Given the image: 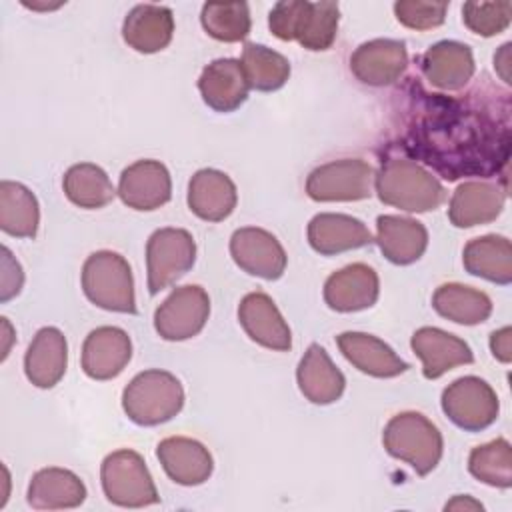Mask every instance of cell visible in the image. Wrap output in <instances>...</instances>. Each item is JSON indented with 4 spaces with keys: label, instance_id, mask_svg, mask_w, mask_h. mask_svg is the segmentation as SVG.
I'll return each mask as SVG.
<instances>
[{
    "label": "cell",
    "instance_id": "b9f144b4",
    "mask_svg": "<svg viewBox=\"0 0 512 512\" xmlns=\"http://www.w3.org/2000/svg\"><path fill=\"white\" fill-rule=\"evenodd\" d=\"M508 54H510V44H504V46L500 48V52L494 56V66H496L498 74L502 76V80H504L506 84L510 82V74H508V64H510V58H508Z\"/></svg>",
    "mask_w": 512,
    "mask_h": 512
},
{
    "label": "cell",
    "instance_id": "4fadbf2b",
    "mask_svg": "<svg viewBox=\"0 0 512 512\" xmlns=\"http://www.w3.org/2000/svg\"><path fill=\"white\" fill-rule=\"evenodd\" d=\"M118 196L128 208L156 210L172 196V180L168 168L158 160H138L122 170Z\"/></svg>",
    "mask_w": 512,
    "mask_h": 512
},
{
    "label": "cell",
    "instance_id": "74e56055",
    "mask_svg": "<svg viewBox=\"0 0 512 512\" xmlns=\"http://www.w3.org/2000/svg\"><path fill=\"white\" fill-rule=\"evenodd\" d=\"M462 20L474 34L484 38L496 36L510 26L512 2H466L462 6Z\"/></svg>",
    "mask_w": 512,
    "mask_h": 512
},
{
    "label": "cell",
    "instance_id": "83f0119b",
    "mask_svg": "<svg viewBox=\"0 0 512 512\" xmlns=\"http://www.w3.org/2000/svg\"><path fill=\"white\" fill-rule=\"evenodd\" d=\"M296 380L304 398L320 406L336 402L346 386L344 374L336 368V364L320 344L308 346V350L300 358Z\"/></svg>",
    "mask_w": 512,
    "mask_h": 512
},
{
    "label": "cell",
    "instance_id": "9c48e42d",
    "mask_svg": "<svg viewBox=\"0 0 512 512\" xmlns=\"http://www.w3.org/2000/svg\"><path fill=\"white\" fill-rule=\"evenodd\" d=\"M374 168L360 158H342L314 168L306 194L316 202H354L372 196Z\"/></svg>",
    "mask_w": 512,
    "mask_h": 512
},
{
    "label": "cell",
    "instance_id": "e575fe53",
    "mask_svg": "<svg viewBox=\"0 0 512 512\" xmlns=\"http://www.w3.org/2000/svg\"><path fill=\"white\" fill-rule=\"evenodd\" d=\"M240 64L244 68L248 86L260 92H274L282 88L290 76L288 58L264 44H246Z\"/></svg>",
    "mask_w": 512,
    "mask_h": 512
},
{
    "label": "cell",
    "instance_id": "ac0fdd59",
    "mask_svg": "<svg viewBox=\"0 0 512 512\" xmlns=\"http://www.w3.org/2000/svg\"><path fill=\"white\" fill-rule=\"evenodd\" d=\"M410 346L422 360V374L428 380H436L448 370L474 360L472 348L462 338L434 326L418 328L410 338Z\"/></svg>",
    "mask_w": 512,
    "mask_h": 512
},
{
    "label": "cell",
    "instance_id": "3957f363",
    "mask_svg": "<svg viewBox=\"0 0 512 512\" xmlns=\"http://www.w3.org/2000/svg\"><path fill=\"white\" fill-rule=\"evenodd\" d=\"M378 198L406 212L436 210L444 198V186L432 172L410 158H388L374 176Z\"/></svg>",
    "mask_w": 512,
    "mask_h": 512
},
{
    "label": "cell",
    "instance_id": "1f68e13d",
    "mask_svg": "<svg viewBox=\"0 0 512 512\" xmlns=\"http://www.w3.org/2000/svg\"><path fill=\"white\" fill-rule=\"evenodd\" d=\"M434 310L456 324L474 326L492 314V300L486 292L458 282H448L436 288L432 296Z\"/></svg>",
    "mask_w": 512,
    "mask_h": 512
},
{
    "label": "cell",
    "instance_id": "d6986e66",
    "mask_svg": "<svg viewBox=\"0 0 512 512\" xmlns=\"http://www.w3.org/2000/svg\"><path fill=\"white\" fill-rule=\"evenodd\" d=\"M156 456L168 478L182 486L204 484L214 470V460L208 448L186 436H170L160 440Z\"/></svg>",
    "mask_w": 512,
    "mask_h": 512
},
{
    "label": "cell",
    "instance_id": "ba28073f",
    "mask_svg": "<svg viewBox=\"0 0 512 512\" xmlns=\"http://www.w3.org/2000/svg\"><path fill=\"white\" fill-rule=\"evenodd\" d=\"M196 260V242L184 228H160L146 242L148 292L154 296L182 278Z\"/></svg>",
    "mask_w": 512,
    "mask_h": 512
},
{
    "label": "cell",
    "instance_id": "e0dca14e",
    "mask_svg": "<svg viewBox=\"0 0 512 512\" xmlns=\"http://www.w3.org/2000/svg\"><path fill=\"white\" fill-rule=\"evenodd\" d=\"M238 320L244 332L256 344L278 352L292 348V332L268 294H246L238 304Z\"/></svg>",
    "mask_w": 512,
    "mask_h": 512
},
{
    "label": "cell",
    "instance_id": "4316f807",
    "mask_svg": "<svg viewBox=\"0 0 512 512\" xmlns=\"http://www.w3.org/2000/svg\"><path fill=\"white\" fill-rule=\"evenodd\" d=\"M238 202V192L228 174L202 168L188 184V206L190 210L208 222H220L228 218Z\"/></svg>",
    "mask_w": 512,
    "mask_h": 512
},
{
    "label": "cell",
    "instance_id": "d590c367",
    "mask_svg": "<svg viewBox=\"0 0 512 512\" xmlns=\"http://www.w3.org/2000/svg\"><path fill=\"white\" fill-rule=\"evenodd\" d=\"M202 28L220 42H240L250 34V10L246 2H206L200 12Z\"/></svg>",
    "mask_w": 512,
    "mask_h": 512
},
{
    "label": "cell",
    "instance_id": "836d02e7",
    "mask_svg": "<svg viewBox=\"0 0 512 512\" xmlns=\"http://www.w3.org/2000/svg\"><path fill=\"white\" fill-rule=\"evenodd\" d=\"M62 188L66 198L86 210H96L114 200V186L108 174L92 162H80L66 170Z\"/></svg>",
    "mask_w": 512,
    "mask_h": 512
},
{
    "label": "cell",
    "instance_id": "8d00e7d4",
    "mask_svg": "<svg viewBox=\"0 0 512 512\" xmlns=\"http://www.w3.org/2000/svg\"><path fill=\"white\" fill-rule=\"evenodd\" d=\"M470 474L494 488L512 486V448L506 438L476 446L468 456Z\"/></svg>",
    "mask_w": 512,
    "mask_h": 512
},
{
    "label": "cell",
    "instance_id": "d4e9b609",
    "mask_svg": "<svg viewBox=\"0 0 512 512\" xmlns=\"http://www.w3.org/2000/svg\"><path fill=\"white\" fill-rule=\"evenodd\" d=\"M66 366H68L66 336L54 326L40 328L32 338L24 356L26 378L38 388H52L62 380Z\"/></svg>",
    "mask_w": 512,
    "mask_h": 512
},
{
    "label": "cell",
    "instance_id": "30bf717a",
    "mask_svg": "<svg viewBox=\"0 0 512 512\" xmlns=\"http://www.w3.org/2000/svg\"><path fill=\"white\" fill-rule=\"evenodd\" d=\"M442 410L458 428L480 432L496 422L500 402L492 386L478 376H462L442 392Z\"/></svg>",
    "mask_w": 512,
    "mask_h": 512
},
{
    "label": "cell",
    "instance_id": "5b68a950",
    "mask_svg": "<svg viewBox=\"0 0 512 512\" xmlns=\"http://www.w3.org/2000/svg\"><path fill=\"white\" fill-rule=\"evenodd\" d=\"M184 406L180 380L166 370L136 374L122 392V408L138 426H156L172 420Z\"/></svg>",
    "mask_w": 512,
    "mask_h": 512
},
{
    "label": "cell",
    "instance_id": "2e32d148",
    "mask_svg": "<svg viewBox=\"0 0 512 512\" xmlns=\"http://www.w3.org/2000/svg\"><path fill=\"white\" fill-rule=\"evenodd\" d=\"M132 358V342L118 326L92 330L82 344V370L92 380L116 378Z\"/></svg>",
    "mask_w": 512,
    "mask_h": 512
},
{
    "label": "cell",
    "instance_id": "7a4b0ae2",
    "mask_svg": "<svg viewBox=\"0 0 512 512\" xmlns=\"http://www.w3.org/2000/svg\"><path fill=\"white\" fill-rule=\"evenodd\" d=\"M340 8L336 2L282 0L268 16L270 32L280 40H296L302 48L328 50L338 34Z\"/></svg>",
    "mask_w": 512,
    "mask_h": 512
},
{
    "label": "cell",
    "instance_id": "ab89813d",
    "mask_svg": "<svg viewBox=\"0 0 512 512\" xmlns=\"http://www.w3.org/2000/svg\"><path fill=\"white\" fill-rule=\"evenodd\" d=\"M2 272H0V302H8L14 298L24 282V272L18 260H14L12 252L2 246Z\"/></svg>",
    "mask_w": 512,
    "mask_h": 512
},
{
    "label": "cell",
    "instance_id": "f35d334b",
    "mask_svg": "<svg viewBox=\"0 0 512 512\" xmlns=\"http://www.w3.org/2000/svg\"><path fill=\"white\" fill-rule=\"evenodd\" d=\"M448 2H422V0H398L394 14L400 24L412 30H432L446 18Z\"/></svg>",
    "mask_w": 512,
    "mask_h": 512
},
{
    "label": "cell",
    "instance_id": "8992f818",
    "mask_svg": "<svg viewBox=\"0 0 512 512\" xmlns=\"http://www.w3.org/2000/svg\"><path fill=\"white\" fill-rule=\"evenodd\" d=\"M82 290L98 308L136 314L132 268L118 252L98 250L86 258L82 266Z\"/></svg>",
    "mask_w": 512,
    "mask_h": 512
},
{
    "label": "cell",
    "instance_id": "8fae6325",
    "mask_svg": "<svg viewBox=\"0 0 512 512\" xmlns=\"http://www.w3.org/2000/svg\"><path fill=\"white\" fill-rule=\"evenodd\" d=\"M210 316V298L198 284L178 286L154 312V328L168 342L196 336Z\"/></svg>",
    "mask_w": 512,
    "mask_h": 512
},
{
    "label": "cell",
    "instance_id": "7402d4cb",
    "mask_svg": "<svg viewBox=\"0 0 512 512\" xmlns=\"http://www.w3.org/2000/svg\"><path fill=\"white\" fill-rule=\"evenodd\" d=\"M336 344L354 368L374 378H394L410 368L384 340L366 332H342Z\"/></svg>",
    "mask_w": 512,
    "mask_h": 512
},
{
    "label": "cell",
    "instance_id": "ffe728a7",
    "mask_svg": "<svg viewBox=\"0 0 512 512\" xmlns=\"http://www.w3.org/2000/svg\"><path fill=\"white\" fill-rule=\"evenodd\" d=\"M420 68L432 86L454 92L470 82L476 66L470 46L456 40H440L422 54Z\"/></svg>",
    "mask_w": 512,
    "mask_h": 512
},
{
    "label": "cell",
    "instance_id": "7bdbcfd3",
    "mask_svg": "<svg viewBox=\"0 0 512 512\" xmlns=\"http://www.w3.org/2000/svg\"><path fill=\"white\" fill-rule=\"evenodd\" d=\"M460 508H470V510H484V506L476 500H472L470 496H454V500H450L446 504V510H460Z\"/></svg>",
    "mask_w": 512,
    "mask_h": 512
},
{
    "label": "cell",
    "instance_id": "484cf974",
    "mask_svg": "<svg viewBox=\"0 0 512 512\" xmlns=\"http://www.w3.org/2000/svg\"><path fill=\"white\" fill-rule=\"evenodd\" d=\"M174 34V16L168 6L138 4L134 6L122 24L124 42L142 54H154L164 50Z\"/></svg>",
    "mask_w": 512,
    "mask_h": 512
},
{
    "label": "cell",
    "instance_id": "5bb4252c",
    "mask_svg": "<svg viewBox=\"0 0 512 512\" xmlns=\"http://www.w3.org/2000/svg\"><path fill=\"white\" fill-rule=\"evenodd\" d=\"M408 66L406 44L392 38H376L360 44L350 56L352 74L368 86L396 82Z\"/></svg>",
    "mask_w": 512,
    "mask_h": 512
},
{
    "label": "cell",
    "instance_id": "60d3db41",
    "mask_svg": "<svg viewBox=\"0 0 512 512\" xmlns=\"http://www.w3.org/2000/svg\"><path fill=\"white\" fill-rule=\"evenodd\" d=\"M510 334H512L510 326H504L490 334V350H492L494 358L504 364H508L512 360V344H510L512 336Z\"/></svg>",
    "mask_w": 512,
    "mask_h": 512
},
{
    "label": "cell",
    "instance_id": "f546056e",
    "mask_svg": "<svg viewBox=\"0 0 512 512\" xmlns=\"http://www.w3.org/2000/svg\"><path fill=\"white\" fill-rule=\"evenodd\" d=\"M86 500L84 482L66 468H42L28 484V504L36 510L76 508Z\"/></svg>",
    "mask_w": 512,
    "mask_h": 512
},
{
    "label": "cell",
    "instance_id": "d6a6232c",
    "mask_svg": "<svg viewBox=\"0 0 512 512\" xmlns=\"http://www.w3.org/2000/svg\"><path fill=\"white\" fill-rule=\"evenodd\" d=\"M40 224L38 200L20 182H0V228L14 238H34Z\"/></svg>",
    "mask_w": 512,
    "mask_h": 512
},
{
    "label": "cell",
    "instance_id": "7c38bea8",
    "mask_svg": "<svg viewBox=\"0 0 512 512\" xmlns=\"http://www.w3.org/2000/svg\"><path fill=\"white\" fill-rule=\"evenodd\" d=\"M230 256L244 272L278 280L286 270V252L278 238L264 228L246 226L234 230L230 238Z\"/></svg>",
    "mask_w": 512,
    "mask_h": 512
},
{
    "label": "cell",
    "instance_id": "277c9868",
    "mask_svg": "<svg viewBox=\"0 0 512 512\" xmlns=\"http://www.w3.org/2000/svg\"><path fill=\"white\" fill-rule=\"evenodd\" d=\"M386 452L406 462L416 474H430L442 458V434L420 412H400L388 420L382 432Z\"/></svg>",
    "mask_w": 512,
    "mask_h": 512
},
{
    "label": "cell",
    "instance_id": "44dd1931",
    "mask_svg": "<svg viewBox=\"0 0 512 512\" xmlns=\"http://www.w3.org/2000/svg\"><path fill=\"white\" fill-rule=\"evenodd\" d=\"M202 100L216 112H234L248 98V80L240 60L218 58L212 60L198 78Z\"/></svg>",
    "mask_w": 512,
    "mask_h": 512
},
{
    "label": "cell",
    "instance_id": "4dcf8cb0",
    "mask_svg": "<svg viewBox=\"0 0 512 512\" xmlns=\"http://www.w3.org/2000/svg\"><path fill=\"white\" fill-rule=\"evenodd\" d=\"M462 262L472 276L502 286L512 282V244L506 236L486 234L472 238L464 246Z\"/></svg>",
    "mask_w": 512,
    "mask_h": 512
},
{
    "label": "cell",
    "instance_id": "52a82bcc",
    "mask_svg": "<svg viewBox=\"0 0 512 512\" xmlns=\"http://www.w3.org/2000/svg\"><path fill=\"white\" fill-rule=\"evenodd\" d=\"M102 490L108 502L122 508L158 504L160 496L144 458L128 448L110 452L100 468Z\"/></svg>",
    "mask_w": 512,
    "mask_h": 512
},
{
    "label": "cell",
    "instance_id": "603a6c76",
    "mask_svg": "<svg viewBox=\"0 0 512 512\" xmlns=\"http://www.w3.org/2000/svg\"><path fill=\"white\" fill-rule=\"evenodd\" d=\"M308 242L318 254L334 256L368 246L372 242V234L368 226L354 216L322 212L308 224Z\"/></svg>",
    "mask_w": 512,
    "mask_h": 512
},
{
    "label": "cell",
    "instance_id": "9a60e30c",
    "mask_svg": "<svg viewBox=\"0 0 512 512\" xmlns=\"http://www.w3.org/2000/svg\"><path fill=\"white\" fill-rule=\"evenodd\" d=\"M380 280L372 266L354 262L348 264L324 282V302L336 312H358L376 304Z\"/></svg>",
    "mask_w": 512,
    "mask_h": 512
},
{
    "label": "cell",
    "instance_id": "cb8c5ba5",
    "mask_svg": "<svg viewBox=\"0 0 512 512\" xmlns=\"http://www.w3.org/2000/svg\"><path fill=\"white\" fill-rule=\"evenodd\" d=\"M506 192L490 182L460 184L448 206V218L456 228H472L496 220L504 208Z\"/></svg>",
    "mask_w": 512,
    "mask_h": 512
},
{
    "label": "cell",
    "instance_id": "6da1fadb",
    "mask_svg": "<svg viewBox=\"0 0 512 512\" xmlns=\"http://www.w3.org/2000/svg\"><path fill=\"white\" fill-rule=\"evenodd\" d=\"M410 128L408 148L422 156L426 164L434 166L448 180H456L464 174H490L498 162H506L508 156V132L498 134L496 122L488 116H480L476 110H462L456 102L438 100Z\"/></svg>",
    "mask_w": 512,
    "mask_h": 512
},
{
    "label": "cell",
    "instance_id": "f1b7e54d",
    "mask_svg": "<svg viewBox=\"0 0 512 512\" xmlns=\"http://www.w3.org/2000/svg\"><path fill=\"white\" fill-rule=\"evenodd\" d=\"M376 242L392 264L416 262L428 246V230L414 218L382 214L376 220Z\"/></svg>",
    "mask_w": 512,
    "mask_h": 512
}]
</instances>
